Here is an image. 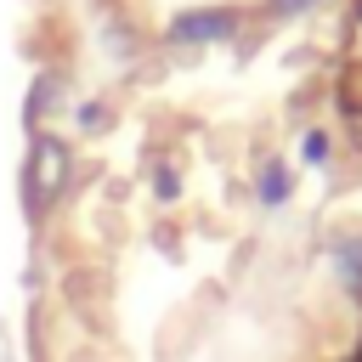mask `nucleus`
<instances>
[{"mask_svg": "<svg viewBox=\"0 0 362 362\" xmlns=\"http://www.w3.org/2000/svg\"><path fill=\"white\" fill-rule=\"evenodd\" d=\"M249 192H255L260 209H283V204L294 198V164H288V158H260Z\"/></svg>", "mask_w": 362, "mask_h": 362, "instance_id": "20e7f679", "label": "nucleus"}, {"mask_svg": "<svg viewBox=\"0 0 362 362\" xmlns=\"http://www.w3.org/2000/svg\"><path fill=\"white\" fill-rule=\"evenodd\" d=\"M322 0H266V17H277V23H288V17H305V11H317Z\"/></svg>", "mask_w": 362, "mask_h": 362, "instance_id": "1a4fd4ad", "label": "nucleus"}, {"mask_svg": "<svg viewBox=\"0 0 362 362\" xmlns=\"http://www.w3.org/2000/svg\"><path fill=\"white\" fill-rule=\"evenodd\" d=\"M153 192H158L164 204L181 198V175H175V164H158V170H153Z\"/></svg>", "mask_w": 362, "mask_h": 362, "instance_id": "6e6552de", "label": "nucleus"}, {"mask_svg": "<svg viewBox=\"0 0 362 362\" xmlns=\"http://www.w3.org/2000/svg\"><path fill=\"white\" fill-rule=\"evenodd\" d=\"M74 124H79V136H102V130L113 124V107H107V102H79V107H74Z\"/></svg>", "mask_w": 362, "mask_h": 362, "instance_id": "0eeeda50", "label": "nucleus"}, {"mask_svg": "<svg viewBox=\"0 0 362 362\" xmlns=\"http://www.w3.org/2000/svg\"><path fill=\"white\" fill-rule=\"evenodd\" d=\"M68 102V79L57 74V68H45V74H34V85H28V102H23V124L40 136L45 130V119H57V107Z\"/></svg>", "mask_w": 362, "mask_h": 362, "instance_id": "7ed1b4c3", "label": "nucleus"}, {"mask_svg": "<svg viewBox=\"0 0 362 362\" xmlns=\"http://www.w3.org/2000/svg\"><path fill=\"white\" fill-rule=\"evenodd\" d=\"M238 28H243V11H238V6H187V11L170 17L164 40L198 51V45H226Z\"/></svg>", "mask_w": 362, "mask_h": 362, "instance_id": "f03ea898", "label": "nucleus"}, {"mask_svg": "<svg viewBox=\"0 0 362 362\" xmlns=\"http://www.w3.org/2000/svg\"><path fill=\"white\" fill-rule=\"evenodd\" d=\"M300 164H305V170H328V164H334V136H328L322 124L300 130Z\"/></svg>", "mask_w": 362, "mask_h": 362, "instance_id": "423d86ee", "label": "nucleus"}, {"mask_svg": "<svg viewBox=\"0 0 362 362\" xmlns=\"http://www.w3.org/2000/svg\"><path fill=\"white\" fill-rule=\"evenodd\" d=\"M328 266H334L339 288H345L351 300H362V232H339V238L328 243Z\"/></svg>", "mask_w": 362, "mask_h": 362, "instance_id": "39448f33", "label": "nucleus"}, {"mask_svg": "<svg viewBox=\"0 0 362 362\" xmlns=\"http://www.w3.org/2000/svg\"><path fill=\"white\" fill-rule=\"evenodd\" d=\"M68 175H74V153H68V141H62V136H51V130H40V136L28 141V170H23V209H28V215H45V209L62 198Z\"/></svg>", "mask_w": 362, "mask_h": 362, "instance_id": "f257e3e1", "label": "nucleus"}]
</instances>
